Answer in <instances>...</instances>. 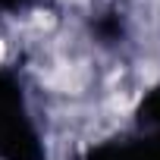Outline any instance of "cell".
Returning a JSON list of instances; mask_svg holds the SVG:
<instances>
[{
  "mask_svg": "<svg viewBox=\"0 0 160 160\" xmlns=\"http://www.w3.org/2000/svg\"><path fill=\"white\" fill-rule=\"evenodd\" d=\"M3 57H7V47H3V41H0V63H3Z\"/></svg>",
  "mask_w": 160,
  "mask_h": 160,
  "instance_id": "obj_1",
  "label": "cell"
}]
</instances>
